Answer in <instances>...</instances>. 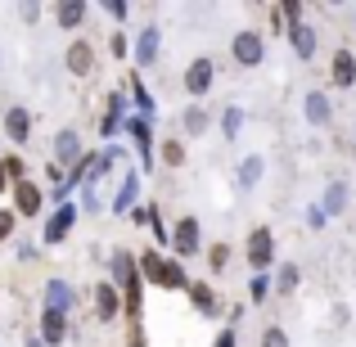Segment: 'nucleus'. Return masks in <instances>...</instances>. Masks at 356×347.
Here are the masks:
<instances>
[{"label": "nucleus", "instance_id": "412c9836", "mask_svg": "<svg viewBox=\"0 0 356 347\" xmlns=\"http://www.w3.org/2000/svg\"><path fill=\"white\" fill-rule=\"evenodd\" d=\"M261 176H266V158H261V154H248L239 163V176H235V181H239V190H257Z\"/></svg>", "mask_w": 356, "mask_h": 347}, {"label": "nucleus", "instance_id": "a878e982", "mask_svg": "<svg viewBox=\"0 0 356 347\" xmlns=\"http://www.w3.org/2000/svg\"><path fill=\"white\" fill-rule=\"evenodd\" d=\"M298 284H302V271H298L293 261H284V266L275 271V293H280V298H293Z\"/></svg>", "mask_w": 356, "mask_h": 347}, {"label": "nucleus", "instance_id": "c756f323", "mask_svg": "<svg viewBox=\"0 0 356 347\" xmlns=\"http://www.w3.org/2000/svg\"><path fill=\"white\" fill-rule=\"evenodd\" d=\"M158 158H163L167 167H185V140H163V149H158Z\"/></svg>", "mask_w": 356, "mask_h": 347}, {"label": "nucleus", "instance_id": "f704fd0d", "mask_svg": "<svg viewBox=\"0 0 356 347\" xmlns=\"http://www.w3.org/2000/svg\"><path fill=\"white\" fill-rule=\"evenodd\" d=\"M261 347H289V334L280 330V325H270V330L261 334Z\"/></svg>", "mask_w": 356, "mask_h": 347}, {"label": "nucleus", "instance_id": "bb28decb", "mask_svg": "<svg viewBox=\"0 0 356 347\" xmlns=\"http://www.w3.org/2000/svg\"><path fill=\"white\" fill-rule=\"evenodd\" d=\"M181 127H185V136H203V131L212 127V118H208V108H199V104H190L185 108V118H181Z\"/></svg>", "mask_w": 356, "mask_h": 347}, {"label": "nucleus", "instance_id": "a211bd4d", "mask_svg": "<svg viewBox=\"0 0 356 347\" xmlns=\"http://www.w3.org/2000/svg\"><path fill=\"white\" fill-rule=\"evenodd\" d=\"M158 45H163V32H158L154 23L140 27V36H136V68H149V63L158 59Z\"/></svg>", "mask_w": 356, "mask_h": 347}, {"label": "nucleus", "instance_id": "f03ea898", "mask_svg": "<svg viewBox=\"0 0 356 347\" xmlns=\"http://www.w3.org/2000/svg\"><path fill=\"white\" fill-rule=\"evenodd\" d=\"M243 257H248L252 275H266V271L275 266V234H270V226H252V230H248Z\"/></svg>", "mask_w": 356, "mask_h": 347}, {"label": "nucleus", "instance_id": "2f4dec72", "mask_svg": "<svg viewBox=\"0 0 356 347\" xmlns=\"http://www.w3.org/2000/svg\"><path fill=\"white\" fill-rule=\"evenodd\" d=\"M239 127H243V108L230 104L226 118H221V136H226V140H239Z\"/></svg>", "mask_w": 356, "mask_h": 347}, {"label": "nucleus", "instance_id": "6ab92c4d", "mask_svg": "<svg viewBox=\"0 0 356 347\" xmlns=\"http://www.w3.org/2000/svg\"><path fill=\"white\" fill-rule=\"evenodd\" d=\"M122 108H127V95H122V90H113V95H108V113L99 118V136L104 140H113L122 127H127V118H122Z\"/></svg>", "mask_w": 356, "mask_h": 347}, {"label": "nucleus", "instance_id": "473e14b6", "mask_svg": "<svg viewBox=\"0 0 356 347\" xmlns=\"http://www.w3.org/2000/svg\"><path fill=\"white\" fill-rule=\"evenodd\" d=\"M14 226H18V212L14 208H0V243L14 239Z\"/></svg>", "mask_w": 356, "mask_h": 347}, {"label": "nucleus", "instance_id": "4468645a", "mask_svg": "<svg viewBox=\"0 0 356 347\" xmlns=\"http://www.w3.org/2000/svg\"><path fill=\"white\" fill-rule=\"evenodd\" d=\"M330 81L339 90H352L356 86V54L352 50H334V59H330Z\"/></svg>", "mask_w": 356, "mask_h": 347}, {"label": "nucleus", "instance_id": "37998d69", "mask_svg": "<svg viewBox=\"0 0 356 347\" xmlns=\"http://www.w3.org/2000/svg\"><path fill=\"white\" fill-rule=\"evenodd\" d=\"M23 347H45V339H41V334H27V343Z\"/></svg>", "mask_w": 356, "mask_h": 347}, {"label": "nucleus", "instance_id": "b1692460", "mask_svg": "<svg viewBox=\"0 0 356 347\" xmlns=\"http://www.w3.org/2000/svg\"><path fill=\"white\" fill-rule=\"evenodd\" d=\"M136 194H140V176L127 172V176H122V185H118V194H113V203H108V212H127L131 203H136Z\"/></svg>", "mask_w": 356, "mask_h": 347}, {"label": "nucleus", "instance_id": "1a4fd4ad", "mask_svg": "<svg viewBox=\"0 0 356 347\" xmlns=\"http://www.w3.org/2000/svg\"><path fill=\"white\" fill-rule=\"evenodd\" d=\"M122 316V293H118V284H95V321H104V325H113Z\"/></svg>", "mask_w": 356, "mask_h": 347}, {"label": "nucleus", "instance_id": "f8f14e48", "mask_svg": "<svg viewBox=\"0 0 356 347\" xmlns=\"http://www.w3.org/2000/svg\"><path fill=\"white\" fill-rule=\"evenodd\" d=\"M63 63H68L72 77H90V72H95V45L90 41H72L68 54H63Z\"/></svg>", "mask_w": 356, "mask_h": 347}, {"label": "nucleus", "instance_id": "72a5a7b5", "mask_svg": "<svg viewBox=\"0 0 356 347\" xmlns=\"http://www.w3.org/2000/svg\"><path fill=\"white\" fill-rule=\"evenodd\" d=\"M280 9H284V23H289V27H298V23H302V14H307V5H302V0H284Z\"/></svg>", "mask_w": 356, "mask_h": 347}, {"label": "nucleus", "instance_id": "5701e85b", "mask_svg": "<svg viewBox=\"0 0 356 347\" xmlns=\"http://www.w3.org/2000/svg\"><path fill=\"white\" fill-rule=\"evenodd\" d=\"M127 86H131V99H136L140 118H149V122H154V118H158V99L149 95V86L140 81V72H131V81H127Z\"/></svg>", "mask_w": 356, "mask_h": 347}, {"label": "nucleus", "instance_id": "9b49d317", "mask_svg": "<svg viewBox=\"0 0 356 347\" xmlns=\"http://www.w3.org/2000/svg\"><path fill=\"white\" fill-rule=\"evenodd\" d=\"M113 280H118V289L122 293H136L145 280L136 275V257H131L127 248H113Z\"/></svg>", "mask_w": 356, "mask_h": 347}, {"label": "nucleus", "instance_id": "39448f33", "mask_svg": "<svg viewBox=\"0 0 356 347\" xmlns=\"http://www.w3.org/2000/svg\"><path fill=\"white\" fill-rule=\"evenodd\" d=\"M212 81H217V63H212L208 54H199V59H190L181 86H185V95H190V99H203V95L212 90Z\"/></svg>", "mask_w": 356, "mask_h": 347}, {"label": "nucleus", "instance_id": "ea45409f", "mask_svg": "<svg viewBox=\"0 0 356 347\" xmlns=\"http://www.w3.org/2000/svg\"><path fill=\"white\" fill-rule=\"evenodd\" d=\"M307 212H312V217H307V226H312V230H321V226H325V217H330L325 208H307Z\"/></svg>", "mask_w": 356, "mask_h": 347}, {"label": "nucleus", "instance_id": "4be33fe9", "mask_svg": "<svg viewBox=\"0 0 356 347\" xmlns=\"http://www.w3.org/2000/svg\"><path fill=\"white\" fill-rule=\"evenodd\" d=\"M289 45H293L298 59H312V54H316V27H312V23L289 27Z\"/></svg>", "mask_w": 356, "mask_h": 347}, {"label": "nucleus", "instance_id": "7ed1b4c3", "mask_svg": "<svg viewBox=\"0 0 356 347\" xmlns=\"http://www.w3.org/2000/svg\"><path fill=\"white\" fill-rule=\"evenodd\" d=\"M172 252L181 261H190V257H199V252H203V226H199V217H181L172 226Z\"/></svg>", "mask_w": 356, "mask_h": 347}, {"label": "nucleus", "instance_id": "9d476101", "mask_svg": "<svg viewBox=\"0 0 356 347\" xmlns=\"http://www.w3.org/2000/svg\"><path fill=\"white\" fill-rule=\"evenodd\" d=\"M302 118L312 122V127H330V122H334L330 95H325V90H307V95H302Z\"/></svg>", "mask_w": 356, "mask_h": 347}, {"label": "nucleus", "instance_id": "e433bc0d", "mask_svg": "<svg viewBox=\"0 0 356 347\" xmlns=\"http://www.w3.org/2000/svg\"><path fill=\"white\" fill-rule=\"evenodd\" d=\"M108 50H113V59H127V50H131V45H127V32H113V36H108Z\"/></svg>", "mask_w": 356, "mask_h": 347}, {"label": "nucleus", "instance_id": "4c0bfd02", "mask_svg": "<svg viewBox=\"0 0 356 347\" xmlns=\"http://www.w3.org/2000/svg\"><path fill=\"white\" fill-rule=\"evenodd\" d=\"M104 14H108V18H118V23H122V18L131 14V5H127V0H104Z\"/></svg>", "mask_w": 356, "mask_h": 347}, {"label": "nucleus", "instance_id": "dca6fc26", "mask_svg": "<svg viewBox=\"0 0 356 347\" xmlns=\"http://www.w3.org/2000/svg\"><path fill=\"white\" fill-rule=\"evenodd\" d=\"M5 136L14 140V145H27V136H32V113H27L23 104L5 108Z\"/></svg>", "mask_w": 356, "mask_h": 347}, {"label": "nucleus", "instance_id": "58836bf2", "mask_svg": "<svg viewBox=\"0 0 356 347\" xmlns=\"http://www.w3.org/2000/svg\"><path fill=\"white\" fill-rule=\"evenodd\" d=\"M212 347H239V334H235V325H226V330L212 339Z\"/></svg>", "mask_w": 356, "mask_h": 347}, {"label": "nucleus", "instance_id": "6e6552de", "mask_svg": "<svg viewBox=\"0 0 356 347\" xmlns=\"http://www.w3.org/2000/svg\"><path fill=\"white\" fill-rule=\"evenodd\" d=\"M81 158H86V154H81V136H77L72 127H63L59 136H54V163H59V167H68V172H72V167H77Z\"/></svg>", "mask_w": 356, "mask_h": 347}, {"label": "nucleus", "instance_id": "c85d7f7f", "mask_svg": "<svg viewBox=\"0 0 356 347\" xmlns=\"http://www.w3.org/2000/svg\"><path fill=\"white\" fill-rule=\"evenodd\" d=\"M270 293H275V275H252V280H248V298H252L257 307L266 302Z\"/></svg>", "mask_w": 356, "mask_h": 347}, {"label": "nucleus", "instance_id": "f257e3e1", "mask_svg": "<svg viewBox=\"0 0 356 347\" xmlns=\"http://www.w3.org/2000/svg\"><path fill=\"white\" fill-rule=\"evenodd\" d=\"M140 275L149 280V284H158V289H172V293H190V284L194 280L185 275V261L181 257H163L158 248H145L140 252Z\"/></svg>", "mask_w": 356, "mask_h": 347}, {"label": "nucleus", "instance_id": "a19ab883", "mask_svg": "<svg viewBox=\"0 0 356 347\" xmlns=\"http://www.w3.org/2000/svg\"><path fill=\"white\" fill-rule=\"evenodd\" d=\"M5 190H14V176H9V167H5V154H0V194Z\"/></svg>", "mask_w": 356, "mask_h": 347}, {"label": "nucleus", "instance_id": "7c9ffc66", "mask_svg": "<svg viewBox=\"0 0 356 347\" xmlns=\"http://www.w3.org/2000/svg\"><path fill=\"white\" fill-rule=\"evenodd\" d=\"M226 266H230V243H208V271L221 275Z\"/></svg>", "mask_w": 356, "mask_h": 347}, {"label": "nucleus", "instance_id": "aec40b11", "mask_svg": "<svg viewBox=\"0 0 356 347\" xmlns=\"http://www.w3.org/2000/svg\"><path fill=\"white\" fill-rule=\"evenodd\" d=\"M190 302L199 307L203 316H221V298H217V289H212L208 280H194L190 284Z\"/></svg>", "mask_w": 356, "mask_h": 347}, {"label": "nucleus", "instance_id": "f3484780", "mask_svg": "<svg viewBox=\"0 0 356 347\" xmlns=\"http://www.w3.org/2000/svg\"><path fill=\"white\" fill-rule=\"evenodd\" d=\"M41 339H45V347L68 343V312H45L41 307Z\"/></svg>", "mask_w": 356, "mask_h": 347}, {"label": "nucleus", "instance_id": "79ce46f5", "mask_svg": "<svg viewBox=\"0 0 356 347\" xmlns=\"http://www.w3.org/2000/svg\"><path fill=\"white\" fill-rule=\"evenodd\" d=\"M131 347H145V325H131Z\"/></svg>", "mask_w": 356, "mask_h": 347}, {"label": "nucleus", "instance_id": "2eb2a0df", "mask_svg": "<svg viewBox=\"0 0 356 347\" xmlns=\"http://www.w3.org/2000/svg\"><path fill=\"white\" fill-rule=\"evenodd\" d=\"M77 307V289L68 280H50L45 284V312H72Z\"/></svg>", "mask_w": 356, "mask_h": 347}, {"label": "nucleus", "instance_id": "393cba45", "mask_svg": "<svg viewBox=\"0 0 356 347\" xmlns=\"http://www.w3.org/2000/svg\"><path fill=\"white\" fill-rule=\"evenodd\" d=\"M330 217H343L348 212V181H330V190H325V203H321Z\"/></svg>", "mask_w": 356, "mask_h": 347}, {"label": "nucleus", "instance_id": "cd10ccee", "mask_svg": "<svg viewBox=\"0 0 356 347\" xmlns=\"http://www.w3.org/2000/svg\"><path fill=\"white\" fill-rule=\"evenodd\" d=\"M54 18H59V27L72 32V27L86 23V5H81V0H77V5H54Z\"/></svg>", "mask_w": 356, "mask_h": 347}, {"label": "nucleus", "instance_id": "c9c22d12", "mask_svg": "<svg viewBox=\"0 0 356 347\" xmlns=\"http://www.w3.org/2000/svg\"><path fill=\"white\" fill-rule=\"evenodd\" d=\"M5 167H9V176H14V185L27 181V167H23V158H18V154H5Z\"/></svg>", "mask_w": 356, "mask_h": 347}, {"label": "nucleus", "instance_id": "ddd939ff", "mask_svg": "<svg viewBox=\"0 0 356 347\" xmlns=\"http://www.w3.org/2000/svg\"><path fill=\"white\" fill-rule=\"evenodd\" d=\"M127 136L136 140L140 163H145V167H154V122H149V118H131V122H127Z\"/></svg>", "mask_w": 356, "mask_h": 347}, {"label": "nucleus", "instance_id": "423d86ee", "mask_svg": "<svg viewBox=\"0 0 356 347\" xmlns=\"http://www.w3.org/2000/svg\"><path fill=\"white\" fill-rule=\"evenodd\" d=\"M230 54H235L239 68H257L266 59V41H261V32L243 27V32H235V41H230Z\"/></svg>", "mask_w": 356, "mask_h": 347}, {"label": "nucleus", "instance_id": "20e7f679", "mask_svg": "<svg viewBox=\"0 0 356 347\" xmlns=\"http://www.w3.org/2000/svg\"><path fill=\"white\" fill-rule=\"evenodd\" d=\"M77 203H59V208L50 212V217H45V226H41V243L45 248H54V243H63L72 234V226H77Z\"/></svg>", "mask_w": 356, "mask_h": 347}, {"label": "nucleus", "instance_id": "0eeeda50", "mask_svg": "<svg viewBox=\"0 0 356 347\" xmlns=\"http://www.w3.org/2000/svg\"><path fill=\"white\" fill-rule=\"evenodd\" d=\"M9 208H14L18 217H50V212H45V190L36 181H18L14 185V203H9Z\"/></svg>", "mask_w": 356, "mask_h": 347}]
</instances>
